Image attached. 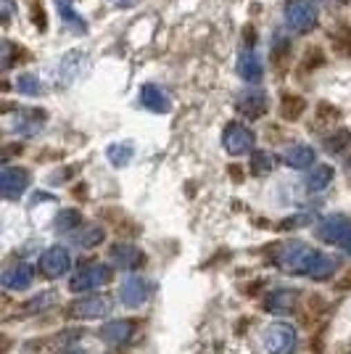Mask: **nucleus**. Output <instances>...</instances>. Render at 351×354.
<instances>
[{
  "mask_svg": "<svg viewBox=\"0 0 351 354\" xmlns=\"http://www.w3.org/2000/svg\"><path fill=\"white\" fill-rule=\"evenodd\" d=\"M314 257H317V251L312 249V246L301 243V241H288V243H283L278 249L275 262L288 275H307L312 262H314Z\"/></svg>",
  "mask_w": 351,
  "mask_h": 354,
  "instance_id": "obj_1",
  "label": "nucleus"
},
{
  "mask_svg": "<svg viewBox=\"0 0 351 354\" xmlns=\"http://www.w3.org/2000/svg\"><path fill=\"white\" fill-rule=\"evenodd\" d=\"M285 21L296 35H307L317 27V8L312 0H288L285 3Z\"/></svg>",
  "mask_w": 351,
  "mask_h": 354,
  "instance_id": "obj_2",
  "label": "nucleus"
},
{
  "mask_svg": "<svg viewBox=\"0 0 351 354\" xmlns=\"http://www.w3.org/2000/svg\"><path fill=\"white\" fill-rule=\"evenodd\" d=\"M262 344L269 354H293L296 352V330L288 323H272L264 328Z\"/></svg>",
  "mask_w": 351,
  "mask_h": 354,
  "instance_id": "obj_3",
  "label": "nucleus"
},
{
  "mask_svg": "<svg viewBox=\"0 0 351 354\" xmlns=\"http://www.w3.org/2000/svg\"><path fill=\"white\" fill-rule=\"evenodd\" d=\"M111 310V299L101 294H85L82 299H77L69 304V317H77V320H98L103 315H108Z\"/></svg>",
  "mask_w": 351,
  "mask_h": 354,
  "instance_id": "obj_4",
  "label": "nucleus"
},
{
  "mask_svg": "<svg viewBox=\"0 0 351 354\" xmlns=\"http://www.w3.org/2000/svg\"><path fill=\"white\" fill-rule=\"evenodd\" d=\"M317 236L351 254V220H346V217H328V220H322L317 225Z\"/></svg>",
  "mask_w": 351,
  "mask_h": 354,
  "instance_id": "obj_5",
  "label": "nucleus"
},
{
  "mask_svg": "<svg viewBox=\"0 0 351 354\" xmlns=\"http://www.w3.org/2000/svg\"><path fill=\"white\" fill-rule=\"evenodd\" d=\"M108 281H111V267L88 265L74 275L72 283H69V288H72L74 294H85V291H93V288H101V286H106Z\"/></svg>",
  "mask_w": 351,
  "mask_h": 354,
  "instance_id": "obj_6",
  "label": "nucleus"
},
{
  "mask_svg": "<svg viewBox=\"0 0 351 354\" xmlns=\"http://www.w3.org/2000/svg\"><path fill=\"white\" fill-rule=\"evenodd\" d=\"M222 143H225L227 153L243 156V153L254 151V133H251L246 124H240V122H230L225 127V133H222Z\"/></svg>",
  "mask_w": 351,
  "mask_h": 354,
  "instance_id": "obj_7",
  "label": "nucleus"
},
{
  "mask_svg": "<svg viewBox=\"0 0 351 354\" xmlns=\"http://www.w3.org/2000/svg\"><path fill=\"white\" fill-rule=\"evenodd\" d=\"M30 169H24V167H6L0 172V193L6 198H19L21 193L30 188Z\"/></svg>",
  "mask_w": 351,
  "mask_h": 354,
  "instance_id": "obj_8",
  "label": "nucleus"
},
{
  "mask_svg": "<svg viewBox=\"0 0 351 354\" xmlns=\"http://www.w3.org/2000/svg\"><path fill=\"white\" fill-rule=\"evenodd\" d=\"M69 267H72V254L64 246H53V249L43 251V257H40V272L45 278H61Z\"/></svg>",
  "mask_w": 351,
  "mask_h": 354,
  "instance_id": "obj_9",
  "label": "nucleus"
},
{
  "mask_svg": "<svg viewBox=\"0 0 351 354\" xmlns=\"http://www.w3.org/2000/svg\"><path fill=\"white\" fill-rule=\"evenodd\" d=\"M108 259L122 270H137L146 262V254L137 249L132 241H119L108 249Z\"/></svg>",
  "mask_w": 351,
  "mask_h": 354,
  "instance_id": "obj_10",
  "label": "nucleus"
},
{
  "mask_svg": "<svg viewBox=\"0 0 351 354\" xmlns=\"http://www.w3.org/2000/svg\"><path fill=\"white\" fill-rule=\"evenodd\" d=\"M238 111L243 114V117L249 119H262L267 114V109H269V101H267V95H264V90L259 88H251L246 93H240L238 95Z\"/></svg>",
  "mask_w": 351,
  "mask_h": 354,
  "instance_id": "obj_11",
  "label": "nucleus"
},
{
  "mask_svg": "<svg viewBox=\"0 0 351 354\" xmlns=\"http://www.w3.org/2000/svg\"><path fill=\"white\" fill-rule=\"evenodd\" d=\"M32 281H35V270L27 262H19V265H11L3 275H0V283L3 288L8 291H21V288H30Z\"/></svg>",
  "mask_w": 351,
  "mask_h": 354,
  "instance_id": "obj_12",
  "label": "nucleus"
},
{
  "mask_svg": "<svg viewBox=\"0 0 351 354\" xmlns=\"http://www.w3.org/2000/svg\"><path fill=\"white\" fill-rule=\"evenodd\" d=\"M298 307V291L293 288H278L264 299V310L272 315H291Z\"/></svg>",
  "mask_w": 351,
  "mask_h": 354,
  "instance_id": "obj_13",
  "label": "nucleus"
},
{
  "mask_svg": "<svg viewBox=\"0 0 351 354\" xmlns=\"http://www.w3.org/2000/svg\"><path fill=\"white\" fill-rule=\"evenodd\" d=\"M119 296L127 307H140L146 304L148 299V283L143 278H124L122 288H119Z\"/></svg>",
  "mask_w": 351,
  "mask_h": 354,
  "instance_id": "obj_14",
  "label": "nucleus"
},
{
  "mask_svg": "<svg viewBox=\"0 0 351 354\" xmlns=\"http://www.w3.org/2000/svg\"><path fill=\"white\" fill-rule=\"evenodd\" d=\"M238 74L246 80V82H259L264 77V66L262 59L256 56V50H243L240 59H238Z\"/></svg>",
  "mask_w": 351,
  "mask_h": 354,
  "instance_id": "obj_15",
  "label": "nucleus"
},
{
  "mask_svg": "<svg viewBox=\"0 0 351 354\" xmlns=\"http://www.w3.org/2000/svg\"><path fill=\"white\" fill-rule=\"evenodd\" d=\"M45 111L40 109H27V111H19L14 117V130L21 135H35L45 124Z\"/></svg>",
  "mask_w": 351,
  "mask_h": 354,
  "instance_id": "obj_16",
  "label": "nucleus"
},
{
  "mask_svg": "<svg viewBox=\"0 0 351 354\" xmlns=\"http://www.w3.org/2000/svg\"><path fill=\"white\" fill-rule=\"evenodd\" d=\"M283 162L293 167V169H307L314 164V148L312 146H304V143H298V146H291L285 153H283Z\"/></svg>",
  "mask_w": 351,
  "mask_h": 354,
  "instance_id": "obj_17",
  "label": "nucleus"
},
{
  "mask_svg": "<svg viewBox=\"0 0 351 354\" xmlns=\"http://www.w3.org/2000/svg\"><path fill=\"white\" fill-rule=\"evenodd\" d=\"M336 267H338V262L333 259V257H328V254H320V251H317L314 262H312V267H309L307 278H312V281H328V278H333Z\"/></svg>",
  "mask_w": 351,
  "mask_h": 354,
  "instance_id": "obj_18",
  "label": "nucleus"
},
{
  "mask_svg": "<svg viewBox=\"0 0 351 354\" xmlns=\"http://www.w3.org/2000/svg\"><path fill=\"white\" fill-rule=\"evenodd\" d=\"M140 98H143V106L151 109V111H156V114H164L169 109V98H167V93L159 85H146L143 93H140Z\"/></svg>",
  "mask_w": 351,
  "mask_h": 354,
  "instance_id": "obj_19",
  "label": "nucleus"
},
{
  "mask_svg": "<svg viewBox=\"0 0 351 354\" xmlns=\"http://www.w3.org/2000/svg\"><path fill=\"white\" fill-rule=\"evenodd\" d=\"M101 336L108 344H127V339L132 336V323H127V320H111V323L103 325Z\"/></svg>",
  "mask_w": 351,
  "mask_h": 354,
  "instance_id": "obj_20",
  "label": "nucleus"
},
{
  "mask_svg": "<svg viewBox=\"0 0 351 354\" xmlns=\"http://www.w3.org/2000/svg\"><path fill=\"white\" fill-rule=\"evenodd\" d=\"M333 167L330 164H317V169H312L307 177V188L312 193H317V191H325L330 183H333Z\"/></svg>",
  "mask_w": 351,
  "mask_h": 354,
  "instance_id": "obj_21",
  "label": "nucleus"
},
{
  "mask_svg": "<svg viewBox=\"0 0 351 354\" xmlns=\"http://www.w3.org/2000/svg\"><path fill=\"white\" fill-rule=\"evenodd\" d=\"M304 111H307V101L301 95H283V101H280V114H283V119L296 122Z\"/></svg>",
  "mask_w": 351,
  "mask_h": 354,
  "instance_id": "obj_22",
  "label": "nucleus"
},
{
  "mask_svg": "<svg viewBox=\"0 0 351 354\" xmlns=\"http://www.w3.org/2000/svg\"><path fill=\"white\" fill-rule=\"evenodd\" d=\"M103 238H106V233H103L101 225H85V227L74 236V243L82 246V249H95Z\"/></svg>",
  "mask_w": 351,
  "mask_h": 354,
  "instance_id": "obj_23",
  "label": "nucleus"
},
{
  "mask_svg": "<svg viewBox=\"0 0 351 354\" xmlns=\"http://www.w3.org/2000/svg\"><path fill=\"white\" fill-rule=\"evenodd\" d=\"M59 301V296L53 294V291H45V294L35 296L32 301H27V307H21V312L19 315H24V317H30V315H37V312L48 310L50 304H56Z\"/></svg>",
  "mask_w": 351,
  "mask_h": 354,
  "instance_id": "obj_24",
  "label": "nucleus"
},
{
  "mask_svg": "<svg viewBox=\"0 0 351 354\" xmlns=\"http://www.w3.org/2000/svg\"><path fill=\"white\" fill-rule=\"evenodd\" d=\"M106 156L114 167H124L132 159V146L130 143H114V146L106 148Z\"/></svg>",
  "mask_w": 351,
  "mask_h": 354,
  "instance_id": "obj_25",
  "label": "nucleus"
},
{
  "mask_svg": "<svg viewBox=\"0 0 351 354\" xmlns=\"http://www.w3.org/2000/svg\"><path fill=\"white\" fill-rule=\"evenodd\" d=\"M351 143V133L349 130H336V133H330L328 138H325V148L330 151V153H341V151H346Z\"/></svg>",
  "mask_w": 351,
  "mask_h": 354,
  "instance_id": "obj_26",
  "label": "nucleus"
},
{
  "mask_svg": "<svg viewBox=\"0 0 351 354\" xmlns=\"http://www.w3.org/2000/svg\"><path fill=\"white\" fill-rule=\"evenodd\" d=\"M325 310V299L317 294H312L307 299V304H304V310H301V317H304V323L312 325L317 323V317H320V312Z\"/></svg>",
  "mask_w": 351,
  "mask_h": 354,
  "instance_id": "obj_27",
  "label": "nucleus"
},
{
  "mask_svg": "<svg viewBox=\"0 0 351 354\" xmlns=\"http://www.w3.org/2000/svg\"><path fill=\"white\" fill-rule=\"evenodd\" d=\"M79 222H82V214H79L77 209H64L59 217H56V230H59V233H69Z\"/></svg>",
  "mask_w": 351,
  "mask_h": 354,
  "instance_id": "obj_28",
  "label": "nucleus"
},
{
  "mask_svg": "<svg viewBox=\"0 0 351 354\" xmlns=\"http://www.w3.org/2000/svg\"><path fill=\"white\" fill-rule=\"evenodd\" d=\"M272 169V159H269V153H264V151H254L251 153V172L256 177L267 175Z\"/></svg>",
  "mask_w": 351,
  "mask_h": 354,
  "instance_id": "obj_29",
  "label": "nucleus"
},
{
  "mask_svg": "<svg viewBox=\"0 0 351 354\" xmlns=\"http://www.w3.org/2000/svg\"><path fill=\"white\" fill-rule=\"evenodd\" d=\"M16 88H19V93H24V95H40V93H43L40 80H37L35 74H21L19 82H16Z\"/></svg>",
  "mask_w": 351,
  "mask_h": 354,
  "instance_id": "obj_30",
  "label": "nucleus"
},
{
  "mask_svg": "<svg viewBox=\"0 0 351 354\" xmlns=\"http://www.w3.org/2000/svg\"><path fill=\"white\" fill-rule=\"evenodd\" d=\"M61 16H64V21H66L74 32H85V21H82L79 14H74L72 6H64V8H61Z\"/></svg>",
  "mask_w": 351,
  "mask_h": 354,
  "instance_id": "obj_31",
  "label": "nucleus"
},
{
  "mask_svg": "<svg viewBox=\"0 0 351 354\" xmlns=\"http://www.w3.org/2000/svg\"><path fill=\"white\" fill-rule=\"evenodd\" d=\"M30 11H32V21H35V27H37V30H45V27H48V16H45V8L40 6V0H32Z\"/></svg>",
  "mask_w": 351,
  "mask_h": 354,
  "instance_id": "obj_32",
  "label": "nucleus"
},
{
  "mask_svg": "<svg viewBox=\"0 0 351 354\" xmlns=\"http://www.w3.org/2000/svg\"><path fill=\"white\" fill-rule=\"evenodd\" d=\"M14 43L11 40H3L0 43V64H3V69H11L14 66Z\"/></svg>",
  "mask_w": 351,
  "mask_h": 354,
  "instance_id": "obj_33",
  "label": "nucleus"
},
{
  "mask_svg": "<svg viewBox=\"0 0 351 354\" xmlns=\"http://www.w3.org/2000/svg\"><path fill=\"white\" fill-rule=\"evenodd\" d=\"M336 50L341 56H351V32L341 30V35H336Z\"/></svg>",
  "mask_w": 351,
  "mask_h": 354,
  "instance_id": "obj_34",
  "label": "nucleus"
},
{
  "mask_svg": "<svg viewBox=\"0 0 351 354\" xmlns=\"http://www.w3.org/2000/svg\"><path fill=\"white\" fill-rule=\"evenodd\" d=\"M288 48H291V43H288V37H283V35H278V43L272 45V59H275V61H283V56L288 53Z\"/></svg>",
  "mask_w": 351,
  "mask_h": 354,
  "instance_id": "obj_35",
  "label": "nucleus"
},
{
  "mask_svg": "<svg viewBox=\"0 0 351 354\" xmlns=\"http://www.w3.org/2000/svg\"><path fill=\"white\" fill-rule=\"evenodd\" d=\"M304 225H309V217L307 214H298V217H288L285 222H280L278 227L280 230H293V227H304Z\"/></svg>",
  "mask_w": 351,
  "mask_h": 354,
  "instance_id": "obj_36",
  "label": "nucleus"
},
{
  "mask_svg": "<svg viewBox=\"0 0 351 354\" xmlns=\"http://www.w3.org/2000/svg\"><path fill=\"white\" fill-rule=\"evenodd\" d=\"M14 16V0H0V21L8 24Z\"/></svg>",
  "mask_w": 351,
  "mask_h": 354,
  "instance_id": "obj_37",
  "label": "nucleus"
},
{
  "mask_svg": "<svg viewBox=\"0 0 351 354\" xmlns=\"http://www.w3.org/2000/svg\"><path fill=\"white\" fill-rule=\"evenodd\" d=\"M317 111H320V119H330V122L341 117V111H338V109H333L330 104H320V109H317Z\"/></svg>",
  "mask_w": 351,
  "mask_h": 354,
  "instance_id": "obj_38",
  "label": "nucleus"
},
{
  "mask_svg": "<svg viewBox=\"0 0 351 354\" xmlns=\"http://www.w3.org/2000/svg\"><path fill=\"white\" fill-rule=\"evenodd\" d=\"M230 177H233L235 183H240L243 177H240V167H230Z\"/></svg>",
  "mask_w": 351,
  "mask_h": 354,
  "instance_id": "obj_39",
  "label": "nucleus"
},
{
  "mask_svg": "<svg viewBox=\"0 0 351 354\" xmlns=\"http://www.w3.org/2000/svg\"><path fill=\"white\" fill-rule=\"evenodd\" d=\"M59 3V8H64V6H72V0H56Z\"/></svg>",
  "mask_w": 351,
  "mask_h": 354,
  "instance_id": "obj_40",
  "label": "nucleus"
},
{
  "mask_svg": "<svg viewBox=\"0 0 351 354\" xmlns=\"http://www.w3.org/2000/svg\"><path fill=\"white\" fill-rule=\"evenodd\" d=\"M117 3H130V0H117Z\"/></svg>",
  "mask_w": 351,
  "mask_h": 354,
  "instance_id": "obj_41",
  "label": "nucleus"
},
{
  "mask_svg": "<svg viewBox=\"0 0 351 354\" xmlns=\"http://www.w3.org/2000/svg\"><path fill=\"white\" fill-rule=\"evenodd\" d=\"M317 3H330V0H317Z\"/></svg>",
  "mask_w": 351,
  "mask_h": 354,
  "instance_id": "obj_42",
  "label": "nucleus"
}]
</instances>
